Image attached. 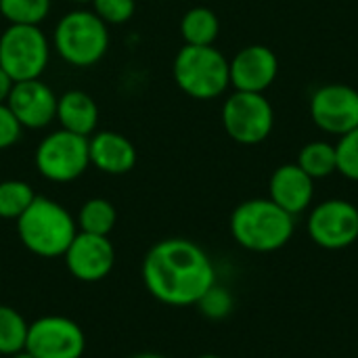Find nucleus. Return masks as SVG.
<instances>
[{
    "mask_svg": "<svg viewBox=\"0 0 358 358\" xmlns=\"http://www.w3.org/2000/svg\"><path fill=\"white\" fill-rule=\"evenodd\" d=\"M50 57V44L40 25H8L0 34V67L15 80H38Z\"/></svg>",
    "mask_w": 358,
    "mask_h": 358,
    "instance_id": "obj_6",
    "label": "nucleus"
},
{
    "mask_svg": "<svg viewBox=\"0 0 358 358\" xmlns=\"http://www.w3.org/2000/svg\"><path fill=\"white\" fill-rule=\"evenodd\" d=\"M218 34V15L208 6H193L180 19V36L189 46H214Z\"/></svg>",
    "mask_w": 358,
    "mask_h": 358,
    "instance_id": "obj_18",
    "label": "nucleus"
},
{
    "mask_svg": "<svg viewBox=\"0 0 358 358\" xmlns=\"http://www.w3.org/2000/svg\"><path fill=\"white\" fill-rule=\"evenodd\" d=\"M294 216L268 197H254L239 203L231 214L233 239L250 252L268 254L289 243L294 235Z\"/></svg>",
    "mask_w": 358,
    "mask_h": 358,
    "instance_id": "obj_2",
    "label": "nucleus"
},
{
    "mask_svg": "<svg viewBox=\"0 0 358 358\" xmlns=\"http://www.w3.org/2000/svg\"><path fill=\"white\" fill-rule=\"evenodd\" d=\"M6 358H36L34 355H29L27 350H21V352H15V355H10V357Z\"/></svg>",
    "mask_w": 358,
    "mask_h": 358,
    "instance_id": "obj_29",
    "label": "nucleus"
},
{
    "mask_svg": "<svg viewBox=\"0 0 358 358\" xmlns=\"http://www.w3.org/2000/svg\"><path fill=\"white\" fill-rule=\"evenodd\" d=\"M57 120L63 130L90 136L99 124L96 101L84 90H67L57 99Z\"/></svg>",
    "mask_w": 358,
    "mask_h": 358,
    "instance_id": "obj_17",
    "label": "nucleus"
},
{
    "mask_svg": "<svg viewBox=\"0 0 358 358\" xmlns=\"http://www.w3.org/2000/svg\"><path fill=\"white\" fill-rule=\"evenodd\" d=\"M13 86H15V80L0 67V105L6 103V99H8L10 90H13Z\"/></svg>",
    "mask_w": 358,
    "mask_h": 358,
    "instance_id": "obj_28",
    "label": "nucleus"
},
{
    "mask_svg": "<svg viewBox=\"0 0 358 358\" xmlns=\"http://www.w3.org/2000/svg\"><path fill=\"white\" fill-rule=\"evenodd\" d=\"M313 180L327 178L334 172H338V157H336V145L327 141H310L306 143L296 162Z\"/></svg>",
    "mask_w": 358,
    "mask_h": 358,
    "instance_id": "obj_19",
    "label": "nucleus"
},
{
    "mask_svg": "<svg viewBox=\"0 0 358 358\" xmlns=\"http://www.w3.org/2000/svg\"><path fill=\"white\" fill-rule=\"evenodd\" d=\"M130 358H166L162 357V355H153V352H141V355H134V357Z\"/></svg>",
    "mask_w": 358,
    "mask_h": 358,
    "instance_id": "obj_30",
    "label": "nucleus"
},
{
    "mask_svg": "<svg viewBox=\"0 0 358 358\" xmlns=\"http://www.w3.org/2000/svg\"><path fill=\"white\" fill-rule=\"evenodd\" d=\"M197 358H222V357H216V355H201V357Z\"/></svg>",
    "mask_w": 358,
    "mask_h": 358,
    "instance_id": "obj_31",
    "label": "nucleus"
},
{
    "mask_svg": "<svg viewBox=\"0 0 358 358\" xmlns=\"http://www.w3.org/2000/svg\"><path fill=\"white\" fill-rule=\"evenodd\" d=\"M231 86L243 92H266L279 76L277 52L266 44H250L229 59Z\"/></svg>",
    "mask_w": 358,
    "mask_h": 358,
    "instance_id": "obj_13",
    "label": "nucleus"
},
{
    "mask_svg": "<svg viewBox=\"0 0 358 358\" xmlns=\"http://www.w3.org/2000/svg\"><path fill=\"white\" fill-rule=\"evenodd\" d=\"M222 126L239 145H260L275 128V109L264 92L233 90L222 103Z\"/></svg>",
    "mask_w": 358,
    "mask_h": 358,
    "instance_id": "obj_7",
    "label": "nucleus"
},
{
    "mask_svg": "<svg viewBox=\"0 0 358 358\" xmlns=\"http://www.w3.org/2000/svg\"><path fill=\"white\" fill-rule=\"evenodd\" d=\"M172 76L176 86L197 101L218 99L231 86L229 59L216 46L185 44L174 57Z\"/></svg>",
    "mask_w": 358,
    "mask_h": 358,
    "instance_id": "obj_5",
    "label": "nucleus"
},
{
    "mask_svg": "<svg viewBox=\"0 0 358 358\" xmlns=\"http://www.w3.org/2000/svg\"><path fill=\"white\" fill-rule=\"evenodd\" d=\"M143 283L166 306H195L216 283V271L201 245L174 237L157 241L147 252Z\"/></svg>",
    "mask_w": 358,
    "mask_h": 358,
    "instance_id": "obj_1",
    "label": "nucleus"
},
{
    "mask_svg": "<svg viewBox=\"0 0 358 358\" xmlns=\"http://www.w3.org/2000/svg\"><path fill=\"white\" fill-rule=\"evenodd\" d=\"M36 168L50 182H71L80 178L88 166V136L69 130H55L46 134L36 149Z\"/></svg>",
    "mask_w": 358,
    "mask_h": 358,
    "instance_id": "obj_8",
    "label": "nucleus"
},
{
    "mask_svg": "<svg viewBox=\"0 0 358 358\" xmlns=\"http://www.w3.org/2000/svg\"><path fill=\"white\" fill-rule=\"evenodd\" d=\"M71 2H78V4H84V2H92V0H71Z\"/></svg>",
    "mask_w": 358,
    "mask_h": 358,
    "instance_id": "obj_32",
    "label": "nucleus"
},
{
    "mask_svg": "<svg viewBox=\"0 0 358 358\" xmlns=\"http://www.w3.org/2000/svg\"><path fill=\"white\" fill-rule=\"evenodd\" d=\"M315 197V180L298 166L283 164L279 166L268 180V199L283 208L287 214L298 216L306 212Z\"/></svg>",
    "mask_w": 358,
    "mask_h": 358,
    "instance_id": "obj_15",
    "label": "nucleus"
},
{
    "mask_svg": "<svg viewBox=\"0 0 358 358\" xmlns=\"http://www.w3.org/2000/svg\"><path fill=\"white\" fill-rule=\"evenodd\" d=\"M29 323L23 315L6 304H0V357H10L25 350Z\"/></svg>",
    "mask_w": 358,
    "mask_h": 358,
    "instance_id": "obj_21",
    "label": "nucleus"
},
{
    "mask_svg": "<svg viewBox=\"0 0 358 358\" xmlns=\"http://www.w3.org/2000/svg\"><path fill=\"white\" fill-rule=\"evenodd\" d=\"M50 13V0H0L8 25H40Z\"/></svg>",
    "mask_w": 358,
    "mask_h": 358,
    "instance_id": "obj_23",
    "label": "nucleus"
},
{
    "mask_svg": "<svg viewBox=\"0 0 358 358\" xmlns=\"http://www.w3.org/2000/svg\"><path fill=\"white\" fill-rule=\"evenodd\" d=\"M57 99L59 96L50 90V86L38 78L15 82L6 99V107L17 117L21 128L40 130L57 117Z\"/></svg>",
    "mask_w": 358,
    "mask_h": 358,
    "instance_id": "obj_14",
    "label": "nucleus"
},
{
    "mask_svg": "<svg viewBox=\"0 0 358 358\" xmlns=\"http://www.w3.org/2000/svg\"><path fill=\"white\" fill-rule=\"evenodd\" d=\"M21 124L17 122V117L10 113V109L4 105H0V151L13 147L19 138H21Z\"/></svg>",
    "mask_w": 358,
    "mask_h": 358,
    "instance_id": "obj_27",
    "label": "nucleus"
},
{
    "mask_svg": "<svg viewBox=\"0 0 358 358\" xmlns=\"http://www.w3.org/2000/svg\"><path fill=\"white\" fill-rule=\"evenodd\" d=\"M52 46L65 63L73 67H90L109 50L107 23L94 10H69L55 25Z\"/></svg>",
    "mask_w": 358,
    "mask_h": 358,
    "instance_id": "obj_4",
    "label": "nucleus"
},
{
    "mask_svg": "<svg viewBox=\"0 0 358 358\" xmlns=\"http://www.w3.org/2000/svg\"><path fill=\"white\" fill-rule=\"evenodd\" d=\"M63 258L71 277L84 283H96L113 271L115 250L109 237L78 231Z\"/></svg>",
    "mask_w": 358,
    "mask_h": 358,
    "instance_id": "obj_12",
    "label": "nucleus"
},
{
    "mask_svg": "<svg viewBox=\"0 0 358 358\" xmlns=\"http://www.w3.org/2000/svg\"><path fill=\"white\" fill-rule=\"evenodd\" d=\"M88 155H90V166L111 176L126 174L136 166L134 143L128 136L113 130L94 132L88 138Z\"/></svg>",
    "mask_w": 358,
    "mask_h": 358,
    "instance_id": "obj_16",
    "label": "nucleus"
},
{
    "mask_svg": "<svg viewBox=\"0 0 358 358\" xmlns=\"http://www.w3.org/2000/svg\"><path fill=\"white\" fill-rule=\"evenodd\" d=\"M308 109L321 132L342 136L358 126V90L342 82L323 84L313 92Z\"/></svg>",
    "mask_w": 358,
    "mask_h": 358,
    "instance_id": "obj_10",
    "label": "nucleus"
},
{
    "mask_svg": "<svg viewBox=\"0 0 358 358\" xmlns=\"http://www.w3.org/2000/svg\"><path fill=\"white\" fill-rule=\"evenodd\" d=\"M308 235L323 250H344L358 239V208L346 199H327L310 210Z\"/></svg>",
    "mask_w": 358,
    "mask_h": 358,
    "instance_id": "obj_11",
    "label": "nucleus"
},
{
    "mask_svg": "<svg viewBox=\"0 0 358 358\" xmlns=\"http://www.w3.org/2000/svg\"><path fill=\"white\" fill-rule=\"evenodd\" d=\"M36 193L25 180H2L0 182V218L17 220L34 201Z\"/></svg>",
    "mask_w": 358,
    "mask_h": 358,
    "instance_id": "obj_22",
    "label": "nucleus"
},
{
    "mask_svg": "<svg viewBox=\"0 0 358 358\" xmlns=\"http://www.w3.org/2000/svg\"><path fill=\"white\" fill-rule=\"evenodd\" d=\"M76 222L82 233L109 237V233L113 231V227L117 222V212L111 201H107L103 197H92L80 208Z\"/></svg>",
    "mask_w": 358,
    "mask_h": 358,
    "instance_id": "obj_20",
    "label": "nucleus"
},
{
    "mask_svg": "<svg viewBox=\"0 0 358 358\" xmlns=\"http://www.w3.org/2000/svg\"><path fill=\"white\" fill-rule=\"evenodd\" d=\"M17 235L34 256L59 258L78 235V222L59 201L36 195L29 208L17 218Z\"/></svg>",
    "mask_w": 358,
    "mask_h": 358,
    "instance_id": "obj_3",
    "label": "nucleus"
},
{
    "mask_svg": "<svg viewBox=\"0 0 358 358\" xmlns=\"http://www.w3.org/2000/svg\"><path fill=\"white\" fill-rule=\"evenodd\" d=\"M25 350L36 358H82L86 336L76 321L48 315L29 323Z\"/></svg>",
    "mask_w": 358,
    "mask_h": 358,
    "instance_id": "obj_9",
    "label": "nucleus"
},
{
    "mask_svg": "<svg viewBox=\"0 0 358 358\" xmlns=\"http://www.w3.org/2000/svg\"><path fill=\"white\" fill-rule=\"evenodd\" d=\"M195 306L199 308V313L203 317H208L212 321H220V319H224V317L231 315V310H233V296H231L229 289H224V287H220V285L214 283L201 296V300Z\"/></svg>",
    "mask_w": 358,
    "mask_h": 358,
    "instance_id": "obj_25",
    "label": "nucleus"
},
{
    "mask_svg": "<svg viewBox=\"0 0 358 358\" xmlns=\"http://www.w3.org/2000/svg\"><path fill=\"white\" fill-rule=\"evenodd\" d=\"M336 157H338V172L344 178L358 182V126L355 130L338 136Z\"/></svg>",
    "mask_w": 358,
    "mask_h": 358,
    "instance_id": "obj_24",
    "label": "nucleus"
},
{
    "mask_svg": "<svg viewBox=\"0 0 358 358\" xmlns=\"http://www.w3.org/2000/svg\"><path fill=\"white\" fill-rule=\"evenodd\" d=\"M90 4L107 25H122L130 21L136 10V0H92Z\"/></svg>",
    "mask_w": 358,
    "mask_h": 358,
    "instance_id": "obj_26",
    "label": "nucleus"
}]
</instances>
